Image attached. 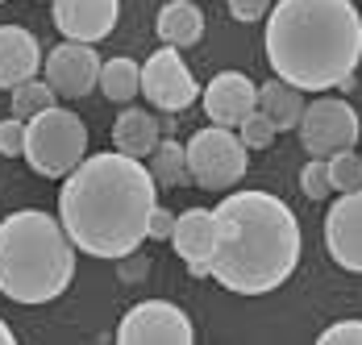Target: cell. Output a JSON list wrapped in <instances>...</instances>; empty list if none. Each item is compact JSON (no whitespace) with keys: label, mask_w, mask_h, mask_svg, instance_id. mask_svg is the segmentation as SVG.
<instances>
[{"label":"cell","mask_w":362,"mask_h":345,"mask_svg":"<svg viewBox=\"0 0 362 345\" xmlns=\"http://www.w3.org/2000/svg\"><path fill=\"white\" fill-rule=\"evenodd\" d=\"M158 204V187L142 158L121 150L83 154L59 187V225L79 254L125 258L146 242L150 208Z\"/></svg>","instance_id":"cell-1"},{"label":"cell","mask_w":362,"mask_h":345,"mask_svg":"<svg viewBox=\"0 0 362 345\" xmlns=\"http://www.w3.org/2000/svg\"><path fill=\"white\" fill-rule=\"evenodd\" d=\"M217 242L209 258V279L233 296H271L279 291L304 254L300 221L271 192H233L213 208Z\"/></svg>","instance_id":"cell-2"},{"label":"cell","mask_w":362,"mask_h":345,"mask_svg":"<svg viewBox=\"0 0 362 345\" xmlns=\"http://www.w3.org/2000/svg\"><path fill=\"white\" fill-rule=\"evenodd\" d=\"M262 21L275 79L300 92L354 83L362 63V13L350 0H279Z\"/></svg>","instance_id":"cell-3"},{"label":"cell","mask_w":362,"mask_h":345,"mask_svg":"<svg viewBox=\"0 0 362 345\" xmlns=\"http://www.w3.org/2000/svg\"><path fill=\"white\" fill-rule=\"evenodd\" d=\"M75 279V245L59 216L21 208L0 221V296L13 304H54Z\"/></svg>","instance_id":"cell-4"},{"label":"cell","mask_w":362,"mask_h":345,"mask_svg":"<svg viewBox=\"0 0 362 345\" xmlns=\"http://www.w3.org/2000/svg\"><path fill=\"white\" fill-rule=\"evenodd\" d=\"M25 163L42 179H63L75 163L88 154V125L71 108H42L25 121V146H21Z\"/></svg>","instance_id":"cell-5"},{"label":"cell","mask_w":362,"mask_h":345,"mask_svg":"<svg viewBox=\"0 0 362 345\" xmlns=\"http://www.w3.org/2000/svg\"><path fill=\"white\" fill-rule=\"evenodd\" d=\"M183 158H187V179L204 192H229L250 171V150L229 125L196 129V138L183 146Z\"/></svg>","instance_id":"cell-6"},{"label":"cell","mask_w":362,"mask_h":345,"mask_svg":"<svg viewBox=\"0 0 362 345\" xmlns=\"http://www.w3.org/2000/svg\"><path fill=\"white\" fill-rule=\"evenodd\" d=\"M300 146L308 150V158H329L333 150H350L362 138V121L354 104L337 100V96H321V100L304 104L300 121H296Z\"/></svg>","instance_id":"cell-7"},{"label":"cell","mask_w":362,"mask_h":345,"mask_svg":"<svg viewBox=\"0 0 362 345\" xmlns=\"http://www.w3.org/2000/svg\"><path fill=\"white\" fill-rule=\"evenodd\" d=\"M117 345H192L196 341V329H192V316L171 304V300H146L121 316L117 324Z\"/></svg>","instance_id":"cell-8"},{"label":"cell","mask_w":362,"mask_h":345,"mask_svg":"<svg viewBox=\"0 0 362 345\" xmlns=\"http://www.w3.org/2000/svg\"><path fill=\"white\" fill-rule=\"evenodd\" d=\"M142 96L167 117H175V112L200 100V83H196L192 67L183 63V54L175 46H158L142 63Z\"/></svg>","instance_id":"cell-9"},{"label":"cell","mask_w":362,"mask_h":345,"mask_svg":"<svg viewBox=\"0 0 362 345\" xmlns=\"http://www.w3.org/2000/svg\"><path fill=\"white\" fill-rule=\"evenodd\" d=\"M96 75H100V54L96 42H59L46 59H42V79L54 88V96L63 100H83L96 92Z\"/></svg>","instance_id":"cell-10"},{"label":"cell","mask_w":362,"mask_h":345,"mask_svg":"<svg viewBox=\"0 0 362 345\" xmlns=\"http://www.w3.org/2000/svg\"><path fill=\"white\" fill-rule=\"evenodd\" d=\"M325 254L337 262V271L362 275V187L337 192V204L325 212Z\"/></svg>","instance_id":"cell-11"},{"label":"cell","mask_w":362,"mask_h":345,"mask_svg":"<svg viewBox=\"0 0 362 345\" xmlns=\"http://www.w3.org/2000/svg\"><path fill=\"white\" fill-rule=\"evenodd\" d=\"M50 17L71 42H100L121 21V0H50Z\"/></svg>","instance_id":"cell-12"},{"label":"cell","mask_w":362,"mask_h":345,"mask_svg":"<svg viewBox=\"0 0 362 345\" xmlns=\"http://www.w3.org/2000/svg\"><path fill=\"white\" fill-rule=\"evenodd\" d=\"M171 250L187 262V271L196 279H209V258H213V242H217V221H213V208H187L175 216V229H171Z\"/></svg>","instance_id":"cell-13"},{"label":"cell","mask_w":362,"mask_h":345,"mask_svg":"<svg viewBox=\"0 0 362 345\" xmlns=\"http://www.w3.org/2000/svg\"><path fill=\"white\" fill-rule=\"evenodd\" d=\"M258 108V83L246 79L242 71H221L204 83V112L213 125H238L246 112Z\"/></svg>","instance_id":"cell-14"},{"label":"cell","mask_w":362,"mask_h":345,"mask_svg":"<svg viewBox=\"0 0 362 345\" xmlns=\"http://www.w3.org/2000/svg\"><path fill=\"white\" fill-rule=\"evenodd\" d=\"M42 71V46L25 25H0V92Z\"/></svg>","instance_id":"cell-15"},{"label":"cell","mask_w":362,"mask_h":345,"mask_svg":"<svg viewBox=\"0 0 362 345\" xmlns=\"http://www.w3.org/2000/svg\"><path fill=\"white\" fill-rule=\"evenodd\" d=\"M154 34L163 37V46L187 50L204 37V8L192 0H167L154 17Z\"/></svg>","instance_id":"cell-16"},{"label":"cell","mask_w":362,"mask_h":345,"mask_svg":"<svg viewBox=\"0 0 362 345\" xmlns=\"http://www.w3.org/2000/svg\"><path fill=\"white\" fill-rule=\"evenodd\" d=\"M163 138V125H158V117L150 112V108H121L117 112V121H112V146L121 150V154H129V158H146L154 146Z\"/></svg>","instance_id":"cell-17"},{"label":"cell","mask_w":362,"mask_h":345,"mask_svg":"<svg viewBox=\"0 0 362 345\" xmlns=\"http://www.w3.org/2000/svg\"><path fill=\"white\" fill-rule=\"evenodd\" d=\"M258 112H267L275 121V129H296V121L304 112V92L284 79H267L258 88Z\"/></svg>","instance_id":"cell-18"},{"label":"cell","mask_w":362,"mask_h":345,"mask_svg":"<svg viewBox=\"0 0 362 345\" xmlns=\"http://www.w3.org/2000/svg\"><path fill=\"white\" fill-rule=\"evenodd\" d=\"M96 88H100L105 100H112V104L138 100V92H142V67H138L134 59H125V54L105 59V63H100V75H96Z\"/></svg>","instance_id":"cell-19"},{"label":"cell","mask_w":362,"mask_h":345,"mask_svg":"<svg viewBox=\"0 0 362 345\" xmlns=\"http://www.w3.org/2000/svg\"><path fill=\"white\" fill-rule=\"evenodd\" d=\"M150 163H146V171L154 179V187H187L192 179H187V158H183V146L175 138H158V146L146 154Z\"/></svg>","instance_id":"cell-20"},{"label":"cell","mask_w":362,"mask_h":345,"mask_svg":"<svg viewBox=\"0 0 362 345\" xmlns=\"http://www.w3.org/2000/svg\"><path fill=\"white\" fill-rule=\"evenodd\" d=\"M8 92H13V104H8V108H13V117H21V121H30L34 112H42V108H50V104L59 100L54 88H50L46 79H37V75L34 79H21V83L8 88Z\"/></svg>","instance_id":"cell-21"},{"label":"cell","mask_w":362,"mask_h":345,"mask_svg":"<svg viewBox=\"0 0 362 345\" xmlns=\"http://www.w3.org/2000/svg\"><path fill=\"white\" fill-rule=\"evenodd\" d=\"M325 171H329L333 192H354V187H362V158L354 154V146L350 150H333L325 158Z\"/></svg>","instance_id":"cell-22"},{"label":"cell","mask_w":362,"mask_h":345,"mask_svg":"<svg viewBox=\"0 0 362 345\" xmlns=\"http://www.w3.org/2000/svg\"><path fill=\"white\" fill-rule=\"evenodd\" d=\"M233 129H238V138H242L246 150H271V141H275V134H279V129H275V121H271L267 112H258V108L246 112Z\"/></svg>","instance_id":"cell-23"},{"label":"cell","mask_w":362,"mask_h":345,"mask_svg":"<svg viewBox=\"0 0 362 345\" xmlns=\"http://www.w3.org/2000/svg\"><path fill=\"white\" fill-rule=\"evenodd\" d=\"M300 192H304L308 200H329V196H333L325 158H308V163H304V171H300Z\"/></svg>","instance_id":"cell-24"},{"label":"cell","mask_w":362,"mask_h":345,"mask_svg":"<svg viewBox=\"0 0 362 345\" xmlns=\"http://www.w3.org/2000/svg\"><path fill=\"white\" fill-rule=\"evenodd\" d=\"M21 146H25V121L21 117L0 121V154L4 158H21Z\"/></svg>","instance_id":"cell-25"},{"label":"cell","mask_w":362,"mask_h":345,"mask_svg":"<svg viewBox=\"0 0 362 345\" xmlns=\"http://www.w3.org/2000/svg\"><path fill=\"white\" fill-rule=\"evenodd\" d=\"M317 345H362V320H337L317 337Z\"/></svg>","instance_id":"cell-26"},{"label":"cell","mask_w":362,"mask_h":345,"mask_svg":"<svg viewBox=\"0 0 362 345\" xmlns=\"http://www.w3.org/2000/svg\"><path fill=\"white\" fill-rule=\"evenodd\" d=\"M171 229H175V212L163 208V204H154L150 208V221H146V238H150V242H167Z\"/></svg>","instance_id":"cell-27"},{"label":"cell","mask_w":362,"mask_h":345,"mask_svg":"<svg viewBox=\"0 0 362 345\" xmlns=\"http://www.w3.org/2000/svg\"><path fill=\"white\" fill-rule=\"evenodd\" d=\"M267 8H271V0H229V17H233V21H242V25L262 21V17H267Z\"/></svg>","instance_id":"cell-28"},{"label":"cell","mask_w":362,"mask_h":345,"mask_svg":"<svg viewBox=\"0 0 362 345\" xmlns=\"http://www.w3.org/2000/svg\"><path fill=\"white\" fill-rule=\"evenodd\" d=\"M117 262H121V271H117V275H121V283H142L146 271H150V262H146L138 250H134V254H125V258H117Z\"/></svg>","instance_id":"cell-29"},{"label":"cell","mask_w":362,"mask_h":345,"mask_svg":"<svg viewBox=\"0 0 362 345\" xmlns=\"http://www.w3.org/2000/svg\"><path fill=\"white\" fill-rule=\"evenodd\" d=\"M0 345H17V337H13V329H8L4 316H0Z\"/></svg>","instance_id":"cell-30"},{"label":"cell","mask_w":362,"mask_h":345,"mask_svg":"<svg viewBox=\"0 0 362 345\" xmlns=\"http://www.w3.org/2000/svg\"><path fill=\"white\" fill-rule=\"evenodd\" d=\"M0 4H8V0H0Z\"/></svg>","instance_id":"cell-31"}]
</instances>
